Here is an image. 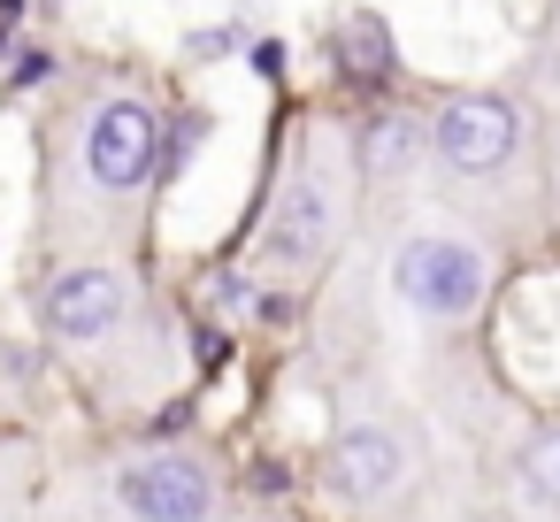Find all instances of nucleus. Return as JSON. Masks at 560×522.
<instances>
[{"mask_svg":"<svg viewBox=\"0 0 560 522\" xmlns=\"http://www.w3.org/2000/svg\"><path fill=\"white\" fill-rule=\"evenodd\" d=\"M460 223H514V208H545L537 177V108L499 85H460L430 101V170H422Z\"/></svg>","mask_w":560,"mask_h":522,"instance_id":"1","label":"nucleus"},{"mask_svg":"<svg viewBox=\"0 0 560 522\" xmlns=\"http://www.w3.org/2000/svg\"><path fill=\"white\" fill-rule=\"evenodd\" d=\"M491 285H499V246L445 208L399 223L392 246H384V292L422 330H468L491 308Z\"/></svg>","mask_w":560,"mask_h":522,"instance_id":"2","label":"nucleus"},{"mask_svg":"<svg viewBox=\"0 0 560 522\" xmlns=\"http://www.w3.org/2000/svg\"><path fill=\"white\" fill-rule=\"evenodd\" d=\"M353 200H361V170H353V139L346 131H307L269 193V216H261V262L284 269V277H307L338 254L346 223H353Z\"/></svg>","mask_w":560,"mask_h":522,"instance_id":"3","label":"nucleus"},{"mask_svg":"<svg viewBox=\"0 0 560 522\" xmlns=\"http://www.w3.org/2000/svg\"><path fill=\"white\" fill-rule=\"evenodd\" d=\"M422 476V438L399 422V415H346L323 445V491L338 507H392L407 484Z\"/></svg>","mask_w":560,"mask_h":522,"instance_id":"4","label":"nucleus"},{"mask_svg":"<svg viewBox=\"0 0 560 522\" xmlns=\"http://www.w3.org/2000/svg\"><path fill=\"white\" fill-rule=\"evenodd\" d=\"M78 162H85V185H93L101 200H139V193L154 185V170H162V116H154V101L108 93V101L85 116Z\"/></svg>","mask_w":560,"mask_h":522,"instance_id":"5","label":"nucleus"},{"mask_svg":"<svg viewBox=\"0 0 560 522\" xmlns=\"http://www.w3.org/2000/svg\"><path fill=\"white\" fill-rule=\"evenodd\" d=\"M116 499L131 522H208L215 514V468L192 453H147L116 476Z\"/></svg>","mask_w":560,"mask_h":522,"instance_id":"6","label":"nucleus"},{"mask_svg":"<svg viewBox=\"0 0 560 522\" xmlns=\"http://www.w3.org/2000/svg\"><path fill=\"white\" fill-rule=\"evenodd\" d=\"M353 170L361 193H407L430 170V108H376L353 131Z\"/></svg>","mask_w":560,"mask_h":522,"instance_id":"7","label":"nucleus"},{"mask_svg":"<svg viewBox=\"0 0 560 522\" xmlns=\"http://www.w3.org/2000/svg\"><path fill=\"white\" fill-rule=\"evenodd\" d=\"M124 308H131V277H124V269H108V262L62 269V277L47 285V330H55V338H70V346L108 338V330L124 323Z\"/></svg>","mask_w":560,"mask_h":522,"instance_id":"8","label":"nucleus"},{"mask_svg":"<svg viewBox=\"0 0 560 522\" xmlns=\"http://www.w3.org/2000/svg\"><path fill=\"white\" fill-rule=\"evenodd\" d=\"M506 491H514L522 514L560 522V415L529 422V430L506 445Z\"/></svg>","mask_w":560,"mask_h":522,"instance_id":"9","label":"nucleus"},{"mask_svg":"<svg viewBox=\"0 0 560 522\" xmlns=\"http://www.w3.org/2000/svg\"><path fill=\"white\" fill-rule=\"evenodd\" d=\"M537 177H545V216H560V93L537 108Z\"/></svg>","mask_w":560,"mask_h":522,"instance_id":"10","label":"nucleus"},{"mask_svg":"<svg viewBox=\"0 0 560 522\" xmlns=\"http://www.w3.org/2000/svg\"><path fill=\"white\" fill-rule=\"evenodd\" d=\"M552 24H560V0H552Z\"/></svg>","mask_w":560,"mask_h":522,"instance_id":"11","label":"nucleus"}]
</instances>
